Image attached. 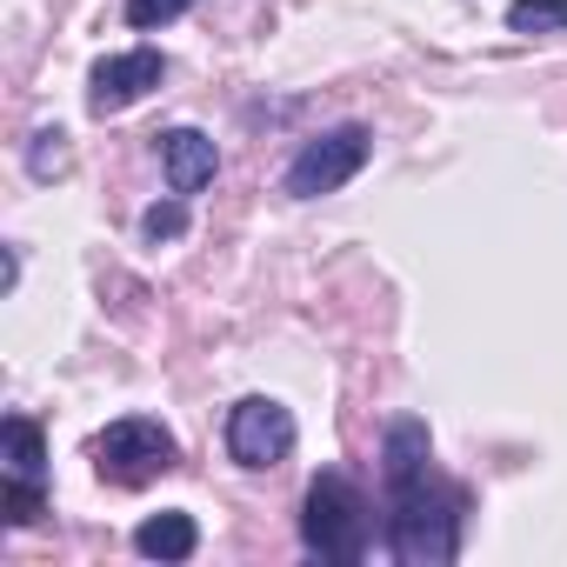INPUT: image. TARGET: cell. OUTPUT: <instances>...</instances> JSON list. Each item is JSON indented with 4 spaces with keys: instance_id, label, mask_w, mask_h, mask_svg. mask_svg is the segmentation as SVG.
I'll list each match as a JSON object with an SVG mask.
<instances>
[{
    "instance_id": "6da1fadb",
    "label": "cell",
    "mask_w": 567,
    "mask_h": 567,
    "mask_svg": "<svg viewBox=\"0 0 567 567\" xmlns=\"http://www.w3.org/2000/svg\"><path fill=\"white\" fill-rule=\"evenodd\" d=\"M381 481H388V554L401 567H447L461 554L467 494L434 474L427 421L394 414L381 434Z\"/></svg>"
},
{
    "instance_id": "7a4b0ae2",
    "label": "cell",
    "mask_w": 567,
    "mask_h": 567,
    "mask_svg": "<svg viewBox=\"0 0 567 567\" xmlns=\"http://www.w3.org/2000/svg\"><path fill=\"white\" fill-rule=\"evenodd\" d=\"M301 547L315 560H334V567H354L368 554V494L328 467L308 481V501H301Z\"/></svg>"
},
{
    "instance_id": "3957f363",
    "label": "cell",
    "mask_w": 567,
    "mask_h": 567,
    "mask_svg": "<svg viewBox=\"0 0 567 567\" xmlns=\"http://www.w3.org/2000/svg\"><path fill=\"white\" fill-rule=\"evenodd\" d=\"M174 434L161 427V421H147V414H127V421H114L101 441H94V467H101V481H114V487H147L154 474H167L174 467Z\"/></svg>"
},
{
    "instance_id": "277c9868",
    "label": "cell",
    "mask_w": 567,
    "mask_h": 567,
    "mask_svg": "<svg viewBox=\"0 0 567 567\" xmlns=\"http://www.w3.org/2000/svg\"><path fill=\"white\" fill-rule=\"evenodd\" d=\"M368 127H328V134H315L295 161H288V194L295 200H321V194H334V187H348L361 167H368Z\"/></svg>"
},
{
    "instance_id": "5b68a950",
    "label": "cell",
    "mask_w": 567,
    "mask_h": 567,
    "mask_svg": "<svg viewBox=\"0 0 567 567\" xmlns=\"http://www.w3.org/2000/svg\"><path fill=\"white\" fill-rule=\"evenodd\" d=\"M295 414L280 408V401H267V394H247V401H234V414H227V454H234V467H280L295 454Z\"/></svg>"
},
{
    "instance_id": "8992f818",
    "label": "cell",
    "mask_w": 567,
    "mask_h": 567,
    "mask_svg": "<svg viewBox=\"0 0 567 567\" xmlns=\"http://www.w3.org/2000/svg\"><path fill=\"white\" fill-rule=\"evenodd\" d=\"M167 81V61L154 54V48H134V54H107V61H94V74H87V114H121V107H134V101H147L154 87Z\"/></svg>"
},
{
    "instance_id": "52a82bcc",
    "label": "cell",
    "mask_w": 567,
    "mask_h": 567,
    "mask_svg": "<svg viewBox=\"0 0 567 567\" xmlns=\"http://www.w3.org/2000/svg\"><path fill=\"white\" fill-rule=\"evenodd\" d=\"M161 167H167V187L174 194H200L214 181V167H220V147L200 127H167L161 134Z\"/></svg>"
},
{
    "instance_id": "ba28073f",
    "label": "cell",
    "mask_w": 567,
    "mask_h": 567,
    "mask_svg": "<svg viewBox=\"0 0 567 567\" xmlns=\"http://www.w3.org/2000/svg\"><path fill=\"white\" fill-rule=\"evenodd\" d=\"M194 547H200V527H194V514H181V507L147 514V520L134 527V554H147V560H187Z\"/></svg>"
},
{
    "instance_id": "9c48e42d",
    "label": "cell",
    "mask_w": 567,
    "mask_h": 567,
    "mask_svg": "<svg viewBox=\"0 0 567 567\" xmlns=\"http://www.w3.org/2000/svg\"><path fill=\"white\" fill-rule=\"evenodd\" d=\"M0 454H8V474L14 481H48V441L28 414H8L0 421Z\"/></svg>"
},
{
    "instance_id": "30bf717a",
    "label": "cell",
    "mask_w": 567,
    "mask_h": 567,
    "mask_svg": "<svg viewBox=\"0 0 567 567\" xmlns=\"http://www.w3.org/2000/svg\"><path fill=\"white\" fill-rule=\"evenodd\" d=\"M514 34H567V0H507Z\"/></svg>"
},
{
    "instance_id": "8fae6325",
    "label": "cell",
    "mask_w": 567,
    "mask_h": 567,
    "mask_svg": "<svg viewBox=\"0 0 567 567\" xmlns=\"http://www.w3.org/2000/svg\"><path fill=\"white\" fill-rule=\"evenodd\" d=\"M0 507H8V527H34V520L48 514V494H41V481H14V474H8Z\"/></svg>"
},
{
    "instance_id": "7c38bea8",
    "label": "cell",
    "mask_w": 567,
    "mask_h": 567,
    "mask_svg": "<svg viewBox=\"0 0 567 567\" xmlns=\"http://www.w3.org/2000/svg\"><path fill=\"white\" fill-rule=\"evenodd\" d=\"M61 167H68V134H61V127H41V134L28 141V174H34V181H54Z\"/></svg>"
},
{
    "instance_id": "4fadbf2b",
    "label": "cell",
    "mask_w": 567,
    "mask_h": 567,
    "mask_svg": "<svg viewBox=\"0 0 567 567\" xmlns=\"http://www.w3.org/2000/svg\"><path fill=\"white\" fill-rule=\"evenodd\" d=\"M141 234H147L154 247H161V240H181V234H187V207H181V200H154V207L141 214Z\"/></svg>"
},
{
    "instance_id": "5bb4252c",
    "label": "cell",
    "mask_w": 567,
    "mask_h": 567,
    "mask_svg": "<svg viewBox=\"0 0 567 567\" xmlns=\"http://www.w3.org/2000/svg\"><path fill=\"white\" fill-rule=\"evenodd\" d=\"M181 14H194V0H127V28H167V21H181Z\"/></svg>"
}]
</instances>
